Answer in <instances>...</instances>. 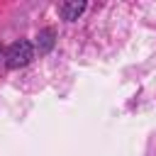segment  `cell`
Here are the masks:
<instances>
[{
  "instance_id": "cell-4",
  "label": "cell",
  "mask_w": 156,
  "mask_h": 156,
  "mask_svg": "<svg viewBox=\"0 0 156 156\" xmlns=\"http://www.w3.org/2000/svg\"><path fill=\"white\" fill-rule=\"evenodd\" d=\"M7 66V49L0 44V68H5Z\"/></svg>"
},
{
  "instance_id": "cell-3",
  "label": "cell",
  "mask_w": 156,
  "mask_h": 156,
  "mask_svg": "<svg viewBox=\"0 0 156 156\" xmlns=\"http://www.w3.org/2000/svg\"><path fill=\"white\" fill-rule=\"evenodd\" d=\"M54 37H56V32H54L51 27H46V29H41V32L37 34V49H39V54L51 51V46H54Z\"/></svg>"
},
{
  "instance_id": "cell-1",
  "label": "cell",
  "mask_w": 156,
  "mask_h": 156,
  "mask_svg": "<svg viewBox=\"0 0 156 156\" xmlns=\"http://www.w3.org/2000/svg\"><path fill=\"white\" fill-rule=\"evenodd\" d=\"M34 58V46L24 39L7 46V68H24Z\"/></svg>"
},
{
  "instance_id": "cell-2",
  "label": "cell",
  "mask_w": 156,
  "mask_h": 156,
  "mask_svg": "<svg viewBox=\"0 0 156 156\" xmlns=\"http://www.w3.org/2000/svg\"><path fill=\"white\" fill-rule=\"evenodd\" d=\"M83 10H85V2H78V0H73V2H61V5H58V15H61L63 20H68V22L78 20Z\"/></svg>"
}]
</instances>
